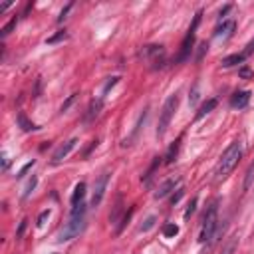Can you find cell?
I'll return each instance as SVG.
<instances>
[{"instance_id":"obj_1","label":"cell","mask_w":254,"mask_h":254,"mask_svg":"<svg viewBox=\"0 0 254 254\" xmlns=\"http://www.w3.org/2000/svg\"><path fill=\"white\" fill-rule=\"evenodd\" d=\"M85 212H87L85 202L71 206L69 218H67V222L58 230L56 240H58V242H67V240H71V238L79 236V234L83 232V228H85Z\"/></svg>"},{"instance_id":"obj_2","label":"cell","mask_w":254,"mask_h":254,"mask_svg":"<svg viewBox=\"0 0 254 254\" xmlns=\"http://www.w3.org/2000/svg\"><path fill=\"white\" fill-rule=\"evenodd\" d=\"M240 159H242V143H240V141H232V143L224 149V153L220 155V159H218V165H216V171H214L216 179H218V181L226 179V177L234 171V167L238 165Z\"/></svg>"},{"instance_id":"obj_3","label":"cell","mask_w":254,"mask_h":254,"mask_svg":"<svg viewBox=\"0 0 254 254\" xmlns=\"http://www.w3.org/2000/svg\"><path fill=\"white\" fill-rule=\"evenodd\" d=\"M216 228H218V200H212L208 210L204 212L202 216V226H200V234H198V240L204 244V242H210L216 234Z\"/></svg>"},{"instance_id":"obj_4","label":"cell","mask_w":254,"mask_h":254,"mask_svg":"<svg viewBox=\"0 0 254 254\" xmlns=\"http://www.w3.org/2000/svg\"><path fill=\"white\" fill-rule=\"evenodd\" d=\"M177 109H179V93H173L165 99V103L161 107V113H159V123H157V137L159 139L167 133V129L171 125V119L175 117Z\"/></svg>"},{"instance_id":"obj_5","label":"cell","mask_w":254,"mask_h":254,"mask_svg":"<svg viewBox=\"0 0 254 254\" xmlns=\"http://www.w3.org/2000/svg\"><path fill=\"white\" fill-rule=\"evenodd\" d=\"M141 58H143L147 64H151L153 69L163 67V64H165V48H163V46H157V44L143 46V50H141Z\"/></svg>"},{"instance_id":"obj_6","label":"cell","mask_w":254,"mask_h":254,"mask_svg":"<svg viewBox=\"0 0 254 254\" xmlns=\"http://www.w3.org/2000/svg\"><path fill=\"white\" fill-rule=\"evenodd\" d=\"M200 16H202L200 12H196V14H194L192 24H190V28H189V32H187V36H185V40H183V44H181V52H179L177 62H185V60L190 56L192 42H194V34H196V28H198V24H200Z\"/></svg>"},{"instance_id":"obj_7","label":"cell","mask_w":254,"mask_h":254,"mask_svg":"<svg viewBox=\"0 0 254 254\" xmlns=\"http://www.w3.org/2000/svg\"><path fill=\"white\" fill-rule=\"evenodd\" d=\"M109 177H111V173H109V171H103V173L95 179L93 192H91V200H89L91 206H99V204H101L103 194H105V189H107V183H109Z\"/></svg>"},{"instance_id":"obj_8","label":"cell","mask_w":254,"mask_h":254,"mask_svg":"<svg viewBox=\"0 0 254 254\" xmlns=\"http://www.w3.org/2000/svg\"><path fill=\"white\" fill-rule=\"evenodd\" d=\"M75 143H77V139H69V141H65L64 145H60V147L54 151V155H52V165L62 163V161L71 153V149L75 147Z\"/></svg>"},{"instance_id":"obj_9","label":"cell","mask_w":254,"mask_h":254,"mask_svg":"<svg viewBox=\"0 0 254 254\" xmlns=\"http://www.w3.org/2000/svg\"><path fill=\"white\" fill-rule=\"evenodd\" d=\"M248 101H250V91H246V89L234 91L230 95V107H234V109H244L248 105Z\"/></svg>"},{"instance_id":"obj_10","label":"cell","mask_w":254,"mask_h":254,"mask_svg":"<svg viewBox=\"0 0 254 254\" xmlns=\"http://www.w3.org/2000/svg\"><path fill=\"white\" fill-rule=\"evenodd\" d=\"M234 28H236V22L234 20H224L216 30H214V38H230L232 36V32H234Z\"/></svg>"},{"instance_id":"obj_11","label":"cell","mask_w":254,"mask_h":254,"mask_svg":"<svg viewBox=\"0 0 254 254\" xmlns=\"http://www.w3.org/2000/svg\"><path fill=\"white\" fill-rule=\"evenodd\" d=\"M179 185V179L175 177V179H167L157 190H155V198H163V196H167L171 190H175V187Z\"/></svg>"},{"instance_id":"obj_12","label":"cell","mask_w":254,"mask_h":254,"mask_svg":"<svg viewBox=\"0 0 254 254\" xmlns=\"http://www.w3.org/2000/svg\"><path fill=\"white\" fill-rule=\"evenodd\" d=\"M101 107H103V99H91V103H89V109H87V113H85V121H93L97 115H99V111H101Z\"/></svg>"},{"instance_id":"obj_13","label":"cell","mask_w":254,"mask_h":254,"mask_svg":"<svg viewBox=\"0 0 254 254\" xmlns=\"http://www.w3.org/2000/svg\"><path fill=\"white\" fill-rule=\"evenodd\" d=\"M83 198H85V183H77L75 189H73V192H71V206L81 204Z\"/></svg>"},{"instance_id":"obj_14","label":"cell","mask_w":254,"mask_h":254,"mask_svg":"<svg viewBox=\"0 0 254 254\" xmlns=\"http://www.w3.org/2000/svg\"><path fill=\"white\" fill-rule=\"evenodd\" d=\"M216 105H218V99H216V97H210V99H206V101L200 105V109L196 111V119H202V117H204L206 113H210V111H212Z\"/></svg>"},{"instance_id":"obj_15","label":"cell","mask_w":254,"mask_h":254,"mask_svg":"<svg viewBox=\"0 0 254 254\" xmlns=\"http://www.w3.org/2000/svg\"><path fill=\"white\" fill-rule=\"evenodd\" d=\"M16 119H18V125H20V129H22V131H36V129H38V125H36V123H32V121L26 117V113H22V111L18 113V117H16Z\"/></svg>"},{"instance_id":"obj_16","label":"cell","mask_w":254,"mask_h":254,"mask_svg":"<svg viewBox=\"0 0 254 254\" xmlns=\"http://www.w3.org/2000/svg\"><path fill=\"white\" fill-rule=\"evenodd\" d=\"M246 58L242 56V52L240 54H230V56H226L224 60H222V65L224 67H232V65H238V64H242Z\"/></svg>"},{"instance_id":"obj_17","label":"cell","mask_w":254,"mask_h":254,"mask_svg":"<svg viewBox=\"0 0 254 254\" xmlns=\"http://www.w3.org/2000/svg\"><path fill=\"white\" fill-rule=\"evenodd\" d=\"M179 143H181V139H177V141L169 147V151H167V155H165V163H167V165L175 161V157H177V153H179Z\"/></svg>"},{"instance_id":"obj_18","label":"cell","mask_w":254,"mask_h":254,"mask_svg":"<svg viewBox=\"0 0 254 254\" xmlns=\"http://www.w3.org/2000/svg\"><path fill=\"white\" fill-rule=\"evenodd\" d=\"M163 234H165V238H173V236L179 234V226L173 224V222H167V224L163 226Z\"/></svg>"},{"instance_id":"obj_19","label":"cell","mask_w":254,"mask_h":254,"mask_svg":"<svg viewBox=\"0 0 254 254\" xmlns=\"http://www.w3.org/2000/svg\"><path fill=\"white\" fill-rule=\"evenodd\" d=\"M121 210H123V200H121V196H117V202H115V206H113V212H111L109 220H111V222H117V218H119Z\"/></svg>"},{"instance_id":"obj_20","label":"cell","mask_w":254,"mask_h":254,"mask_svg":"<svg viewBox=\"0 0 254 254\" xmlns=\"http://www.w3.org/2000/svg\"><path fill=\"white\" fill-rule=\"evenodd\" d=\"M159 159H161V157H155V161H153V165H151V167H149V171H147V173L143 175V183H147V185H149V181H151V177H153V173H155V169H157V165L161 163Z\"/></svg>"},{"instance_id":"obj_21","label":"cell","mask_w":254,"mask_h":254,"mask_svg":"<svg viewBox=\"0 0 254 254\" xmlns=\"http://www.w3.org/2000/svg\"><path fill=\"white\" fill-rule=\"evenodd\" d=\"M236 242H238V238L236 236H232L228 242H226V246L222 248V252L220 254H234V248H236Z\"/></svg>"},{"instance_id":"obj_22","label":"cell","mask_w":254,"mask_h":254,"mask_svg":"<svg viewBox=\"0 0 254 254\" xmlns=\"http://www.w3.org/2000/svg\"><path fill=\"white\" fill-rule=\"evenodd\" d=\"M16 22H18V18H12V20H10V22H8V24H6L2 30H0V36H2V38H6V36L10 34V30L16 26Z\"/></svg>"},{"instance_id":"obj_23","label":"cell","mask_w":254,"mask_h":254,"mask_svg":"<svg viewBox=\"0 0 254 254\" xmlns=\"http://www.w3.org/2000/svg\"><path fill=\"white\" fill-rule=\"evenodd\" d=\"M67 38V34H65V30H60L56 36H52V38H48L46 40V44H56V42H60V40H65Z\"/></svg>"},{"instance_id":"obj_24","label":"cell","mask_w":254,"mask_h":254,"mask_svg":"<svg viewBox=\"0 0 254 254\" xmlns=\"http://www.w3.org/2000/svg\"><path fill=\"white\" fill-rule=\"evenodd\" d=\"M252 179H254V163L248 167V171H246V179H244V189H248L250 185H252Z\"/></svg>"},{"instance_id":"obj_25","label":"cell","mask_w":254,"mask_h":254,"mask_svg":"<svg viewBox=\"0 0 254 254\" xmlns=\"http://www.w3.org/2000/svg\"><path fill=\"white\" fill-rule=\"evenodd\" d=\"M238 75H240V77H244V79H250L254 73H252V69H250L248 65H242V67L238 69Z\"/></svg>"},{"instance_id":"obj_26","label":"cell","mask_w":254,"mask_h":254,"mask_svg":"<svg viewBox=\"0 0 254 254\" xmlns=\"http://www.w3.org/2000/svg\"><path fill=\"white\" fill-rule=\"evenodd\" d=\"M36 183H38V179H36V177H32V179H30V183L26 185V190H24V198H28V196H30V192H32V190H34V187H36Z\"/></svg>"},{"instance_id":"obj_27","label":"cell","mask_w":254,"mask_h":254,"mask_svg":"<svg viewBox=\"0 0 254 254\" xmlns=\"http://www.w3.org/2000/svg\"><path fill=\"white\" fill-rule=\"evenodd\" d=\"M252 54H254V38H252V40L246 44V48H244L242 56H244V58H248V56H252Z\"/></svg>"},{"instance_id":"obj_28","label":"cell","mask_w":254,"mask_h":254,"mask_svg":"<svg viewBox=\"0 0 254 254\" xmlns=\"http://www.w3.org/2000/svg\"><path fill=\"white\" fill-rule=\"evenodd\" d=\"M194 208H196V198H192V200L189 202V206H187V210H185V218H189V216L194 212Z\"/></svg>"},{"instance_id":"obj_29","label":"cell","mask_w":254,"mask_h":254,"mask_svg":"<svg viewBox=\"0 0 254 254\" xmlns=\"http://www.w3.org/2000/svg\"><path fill=\"white\" fill-rule=\"evenodd\" d=\"M32 167H34V161H30V163H26V165H24V167L20 169V173H18L16 177H18V179H22V177H24V175H26V173H28V171L32 169Z\"/></svg>"},{"instance_id":"obj_30","label":"cell","mask_w":254,"mask_h":254,"mask_svg":"<svg viewBox=\"0 0 254 254\" xmlns=\"http://www.w3.org/2000/svg\"><path fill=\"white\" fill-rule=\"evenodd\" d=\"M50 216V210H44L40 216H38V226H44V220Z\"/></svg>"},{"instance_id":"obj_31","label":"cell","mask_w":254,"mask_h":254,"mask_svg":"<svg viewBox=\"0 0 254 254\" xmlns=\"http://www.w3.org/2000/svg\"><path fill=\"white\" fill-rule=\"evenodd\" d=\"M153 222H155V216H149L147 222H145V226H141V230H149V228L153 226Z\"/></svg>"},{"instance_id":"obj_32","label":"cell","mask_w":254,"mask_h":254,"mask_svg":"<svg viewBox=\"0 0 254 254\" xmlns=\"http://www.w3.org/2000/svg\"><path fill=\"white\" fill-rule=\"evenodd\" d=\"M69 8H71V4H67V6H65V8H64V10H62V12H60V18H58V20H60V22H62V20H64V18H65V14H67V10H69Z\"/></svg>"},{"instance_id":"obj_33","label":"cell","mask_w":254,"mask_h":254,"mask_svg":"<svg viewBox=\"0 0 254 254\" xmlns=\"http://www.w3.org/2000/svg\"><path fill=\"white\" fill-rule=\"evenodd\" d=\"M73 99H75V95H69V99H67V101H65V103H64V105H62V111H65V109H67V107H69V103H71V101H73Z\"/></svg>"},{"instance_id":"obj_34","label":"cell","mask_w":254,"mask_h":254,"mask_svg":"<svg viewBox=\"0 0 254 254\" xmlns=\"http://www.w3.org/2000/svg\"><path fill=\"white\" fill-rule=\"evenodd\" d=\"M6 167H8V155L2 153V169H6Z\"/></svg>"},{"instance_id":"obj_35","label":"cell","mask_w":254,"mask_h":254,"mask_svg":"<svg viewBox=\"0 0 254 254\" xmlns=\"http://www.w3.org/2000/svg\"><path fill=\"white\" fill-rule=\"evenodd\" d=\"M12 6V2H6V4H0V12H4L6 8H10Z\"/></svg>"}]
</instances>
